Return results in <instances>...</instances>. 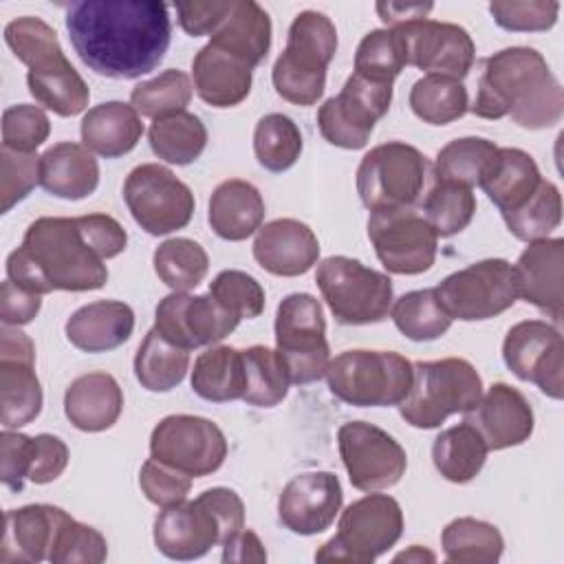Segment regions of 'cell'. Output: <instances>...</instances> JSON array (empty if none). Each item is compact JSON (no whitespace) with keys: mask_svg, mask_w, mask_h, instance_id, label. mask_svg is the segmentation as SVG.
<instances>
[{"mask_svg":"<svg viewBox=\"0 0 564 564\" xmlns=\"http://www.w3.org/2000/svg\"><path fill=\"white\" fill-rule=\"evenodd\" d=\"M126 245V229L108 214L42 216L9 253L7 278L37 295L95 291L108 282L106 260L119 256Z\"/></svg>","mask_w":564,"mask_h":564,"instance_id":"cell-1","label":"cell"},{"mask_svg":"<svg viewBox=\"0 0 564 564\" xmlns=\"http://www.w3.org/2000/svg\"><path fill=\"white\" fill-rule=\"evenodd\" d=\"M79 59L97 75L137 79L152 73L172 40L167 7L156 0H84L66 11Z\"/></svg>","mask_w":564,"mask_h":564,"instance_id":"cell-2","label":"cell"},{"mask_svg":"<svg viewBox=\"0 0 564 564\" xmlns=\"http://www.w3.org/2000/svg\"><path fill=\"white\" fill-rule=\"evenodd\" d=\"M469 110L480 119L511 117L520 128L544 130L564 115V90L542 53L511 46L482 62L478 93Z\"/></svg>","mask_w":564,"mask_h":564,"instance_id":"cell-3","label":"cell"},{"mask_svg":"<svg viewBox=\"0 0 564 564\" xmlns=\"http://www.w3.org/2000/svg\"><path fill=\"white\" fill-rule=\"evenodd\" d=\"M337 53V29L319 11L297 13L289 26L286 46L273 64L275 93L297 106H313L326 88V68Z\"/></svg>","mask_w":564,"mask_h":564,"instance_id":"cell-4","label":"cell"},{"mask_svg":"<svg viewBox=\"0 0 564 564\" xmlns=\"http://www.w3.org/2000/svg\"><path fill=\"white\" fill-rule=\"evenodd\" d=\"M412 368V388L399 403L401 416L412 427H438L449 414L471 410L482 394V379L467 359L416 361Z\"/></svg>","mask_w":564,"mask_h":564,"instance_id":"cell-5","label":"cell"},{"mask_svg":"<svg viewBox=\"0 0 564 564\" xmlns=\"http://www.w3.org/2000/svg\"><path fill=\"white\" fill-rule=\"evenodd\" d=\"M324 377L339 401L357 408H386L408 397L414 368L399 352L359 348L330 359Z\"/></svg>","mask_w":564,"mask_h":564,"instance_id":"cell-6","label":"cell"},{"mask_svg":"<svg viewBox=\"0 0 564 564\" xmlns=\"http://www.w3.org/2000/svg\"><path fill=\"white\" fill-rule=\"evenodd\" d=\"M401 533V505L388 494H368L341 511L337 533L315 551V560L368 564L392 549Z\"/></svg>","mask_w":564,"mask_h":564,"instance_id":"cell-7","label":"cell"},{"mask_svg":"<svg viewBox=\"0 0 564 564\" xmlns=\"http://www.w3.org/2000/svg\"><path fill=\"white\" fill-rule=\"evenodd\" d=\"M315 284L339 324H377L392 308L390 278L348 256L324 258L317 264Z\"/></svg>","mask_w":564,"mask_h":564,"instance_id":"cell-8","label":"cell"},{"mask_svg":"<svg viewBox=\"0 0 564 564\" xmlns=\"http://www.w3.org/2000/svg\"><path fill=\"white\" fill-rule=\"evenodd\" d=\"M275 350L289 372V381L295 386L319 381L326 375L330 348L317 297L311 293H291L278 304Z\"/></svg>","mask_w":564,"mask_h":564,"instance_id":"cell-9","label":"cell"},{"mask_svg":"<svg viewBox=\"0 0 564 564\" xmlns=\"http://www.w3.org/2000/svg\"><path fill=\"white\" fill-rule=\"evenodd\" d=\"M427 159L403 141L375 145L357 167V194L366 209L390 212L412 207L425 185Z\"/></svg>","mask_w":564,"mask_h":564,"instance_id":"cell-10","label":"cell"},{"mask_svg":"<svg viewBox=\"0 0 564 564\" xmlns=\"http://www.w3.org/2000/svg\"><path fill=\"white\" fill-rule=\"evenodd\" d=\"M434 293L452 319L480 322L511 308L518 300L513 264L487 258L447 275Z\"/></svg>","mask_w":564,"mask_h":564,"instance_id":"cell-11","label":"cell"},{"mask_svg":"<svg viewBox=\"0 0 564 564\" xmlns=\"http://www.w3.org/2000/svg\"><path fill=\"white\" fill-rule=\"evenodd\" d=\"M123 200L134 223L150 236L183 229L196 207L192 189L159 163H141L126 176Z\"/></svg>","mask_w":564,"mask_h":564,"instance_id":"cell-12","label":"cell"},{"mask_svg":"<svg viewBox=\"0 0 564 564\" xmlns=\"http://www.w3.org/2000/svg\"><path fill=\"white\" fill-rule=\"evenodd\" d=\"M150 458L203 478L220 469L227 458V438L223 430L194 414H170L161 419L150 434Z\"/></svg>","mask_w":564,"mask_h":564,"instance_id":"cell-13","label":"cell"},{"mask_svg":"<svg viewBox=\"0 0 564 564\" xmlns=\"http://www.w3.org/2000/svg\"><path fill=\"white\" fill-rule=\"evenodd\" d=\"M392 84L375 82L352 73L339 95L326 99L317 110L322 137L344 150H361L375 123L390 110Z\"/></svg>","mask_w":564,"mask_h":564,"instance_id":"cell-14","label":"cell"},{"mask_svg":"<svg viewBox=\"0 0 564 564\" xmlns=\"http://www.w3.org/2000/svg\"><path fill=\"white\" fill-rule=\"evenodd\" d=\"M337 445L350 485L359 491L388 489L405 474V449L386 430L372 423H344L337 430Z\"/></svg>","mask_w":564,"mask_h":564,"instance_id":"cell-15","label":"cell"},{"mask_svg":"<svg viewBox=\"0 0 564 564\" xmlns=\"http://www.w3.org/2000/svg\"><path fill=\"white\" fill-rule=\"evenodd\" d=\"M368 238L383 269L397 275L423 273L436 260L438 236L410 207L372 212L368 218Z\"/></svg>","mask_w":564,"mask_h":564,"instance_id":"cell-16","label":"cell"},{"mask_svg":"<svg viewBox=\"0 0 564 564\" xmlns=\"http://www.w3.org/2000/svg\"><path fill=\"white\" fill-rule=\"evenodd\" d=\"M502 359L518 379L535 383L546 397H564V341L557 326L542 319L518 322L505 335Z\"/></svg>","mask_w":564,"mask_h":564,"instance_id":"cell-17","label":"cell"},{"mask_svg":"<svg viewBox=\"0 0 564 564\" xmlns=\"http://www.w3.org/2000/svg\"><path fill=\"white\" fill-rule=\"evenodd\" d=\"M42 386L35 375V346L18 326L0 333V423L15 430L35 421L42 412Z\"/></svg>","mask_w":564,"mask_h":564,"instance_id":"cell-18","label":"cell"},{"mask_svg":"<svg viewBox=\"0 0 564 564\" xmlns=\"http://www.w3.org/2000/svg\"><path fill=\"white\" fill-rule=\"evenodd\" d=\"M240 319L218 304L212 293L189 295L172 291L154 311V326L167 341L192 350L212 346L236 330Z\"/></svg>","mask_w":564,"mask_h":564,"instance_id":"cell-19","label":"cell"},{"mask_svg":"<svg viewBox=\"0 0 564 564\" xmlns=\"http://www.w3.org/2000/svg\"><path fill=\"white\" fill-rule=\"evenodd\" d=\"M392 29H399L405 37L408 64L425 70L427 75L463 79L474 66V40L454 22L421 18Z\"/></svg>","mask_w":564,"mask_h":564,"instance_id":"cell-20","label":"cell"},{"mask_svg":"<svg viewBox=\"0 0 564 564\" xmlns=\"http://www.w3.org/2000/svg\"><path fill=\"white\" fill-rule=\"evenodd\" d=\"M341 502V482L333 471H304L284 485L278 518L291 533L315 535L335 522Z\"/></svg>","mask_w":564,"mask_h":564,"instance_id":"cell-21","label":"cell"},{"mask_svg":"<svg viewBox=\"0 0 564 564\" xmlns=\"http://www.w3.org/2000/svg\"><path fill=\"white\" fill-rule=\"evenodd\" d=\"M156 549L170 560H196L212 546H223V531L214 511L200 500H181L163 507L152 531Z\"/></svg>","mask_w":564,"mask_h":564,"instance_id":"cell-22","label":"cell"},{"mask_svg":"<svg viewBox=\"0 0 564 564\" xmlns=\"http://www.w3.org/2000/svg\"><path fill=\"white\" fill-rule=\"evenodd\" d=\"M465 423L476 427L487 449H507L522 445L533 434V410L527 397L507 383H494L478 403L463 412Z\"/></svg>","mask_w":564,"mask_h":564,"instance_id":"cell-23","label":"cell"},{"mask_svg":"<svg viewBox=\"0 0 564 564\" xmlns=\"http://www.w3.org/2000/svg\"><path fill=\"white\" fill-rule=\"evenodd\" d=\"M0 478L11 491H22L24 480L53 482L68 465V447L53 434L26 436L4 430L0 434Z\"/></svg>","mask_w":564,"mask_h":564,"instance_id":"cell-24","label":"cell"},{"mask_svg":"<svg viewBox=\"0 0 564 564\" xmlns=\"http://www.w3.org/2000/svg\"><path fill=\"white\" fill-rule=\"evenodd\" d=\"M518 280V297L533 304L555 324L564 313V240L544 238L529 242L513 264Z\"/></svg>","mask_w":564,"mask_h":564,"instance_id":"cell-25","label":"cell"},{"mask_svg":"<svg viewBox=\"0 0 564 564\" xmlns=\"http://www.w3.org/2000/svg\"><path fill=\"white\" fill-rule=\"evenodd\" d=\"M256 262L282 278L304 275L319 258V242L313 229L295 218H275L258 229L253 240Z\"/></svg>","mask_w":564,"mask_h":564,"instance_id":"cell-26","label":"cell"},{"mask_svg":"<svg viewBox=\"0 0 564 564\" xmlns=\"http://www.w3.org/2000/svg\"><path fill=\"white\" fill-rule=\"evenodd\" d=\"M192 77L198 97L214 108H231L251 93L253 68L223 46L207 42L192 59Z\"/></svg>","mask_w":564,"mask_h":564,"instance_id":"cell-27","label":"cell"},{"mask_svg":"<svg viewBox=\"0 0 564 564\" xmlns=\"http://www.w3.org/2000/svg\"><path fill=\"white\" fill-rule=\"evenodd\" d=\"M68 513L53 505H26L4 513V538L0 562L48 560L55 535Z\"/></svg>","mask_w":564,"mask_h":564,"instance_id":"cell-28","label":"cell"},{"mask_svg":"<svg viewBox=\"0 0 564 564\" xmlns=\"http://www.w3.org/2000/svg\"><path fill=\"white\" fill-rule=\"evenodd\" d=\"M68 341L84 352H108L126 344L134 330V311L119 300H97L66 319Z\"/></svg>","mask_w":564,"mask_h":564,"instance_id":"cell-29","label":"cell"},{"mask_svg":"<svg viewBox=\"0 0 564 564\" xmlns=\"http://www.w3.org/2000/svg\"><path fill=\"white\" fill-rule=\"evenodd\" d=\"M123 410V392L108 372H88L70 381L64 394V414L82 432L112 427Z\"/></svg>","mask_w":564,"mask_h":564,"instance_id":"cell-30","label":"cell"},{"mask_svg":"<svg viewBox=\"0 0 564 564\" xmlns=\"http://www.w3.org/2000/svg\"><path fill=\"white\" fill-rule=\"evenodd\" d=\"M40 185L57 198L82 200L99 185V163L84 143H55L40 156Z\"/></svg>","mask_w":564,"mask_h":564,"instance_id":"cell-31","label":"cell"},{"mask_svg":"<svg viewBox=\"0 0 564 564\" xmlns=\"http://www.w3.org/2000/svg\"><path fill=\"white\" fill-rule=\"evenodd\" d=\"M207 220L223 240H247L264 220V200L256 185L242 178L223 181L209 198Z\"/></svg>","mask_w":564,"mask_h":564,"instance_id":"cell-32","label":"cell"},{"mask_svg":"<svg viewBox=\"0 0 564 564\" xmlns=\"http://www.w3.org/2000/svg\"><path fill=\"white\" fill-rule=\"evenodd\" d=\"M82 143L99 156L117 159L141 141V115L123 101H106L90 108L79 126Z\"/></svg>","mask_w":564,"mask_h":564,"instance_id":"cell-33","label":"cell"},{"mask_svg":"<svg viewBox=\"0 0 564 564\" xmlns=\"http://www.w3.org/2000/svg\"><path fill=\"white\" fill-rule=\"evenodd\" d=\"M542 183L538 163L520 148H498L496 161L478 183L487 198L509 214L524 205Z\"/></svg>","mask_w":564,"mask_h":564,"instance_id":"cell-34","label":"cell"},{"mask_svg":"<svg viewBox=\"0 0 564 564\" xmlns=\"http://www.w3.org/2000/svg\"><path fill=\"white\" fill-rule=\"evenodd\" d=\"M209 42L223 46L256 68L267 59L271 48L269 13L253 0H240L234 4L231 13Z\"/></svg>","mask_w":564,"mask_h":564,"instance_id":"cell-35","label":"cell"},{"mask_svg":"<svg viewBox=\"0 0 564 564\" xmlns=\"http://www.w3.org/2000/svg\"><path fill=\"white\" fill-rule=\"evenodd\" d=\"M192 390L214 403L242 399L245 392V364L242 350L231 346H209L194 361Z\"/></svg>","mask_w":564,"mask_h":564,"instance_id":"cell-36","label":"cell"},{"mask_svg":"<svg viewBox=\"0 0 564 564\" xmlns=\"http://www.w3.org/2000/svg\"><path fill=\"white\" fill-rule=\"evenodd\" d=\"M487 445L469 423H458L443 430L432 445V460L436 471L449 482H469L476 478L487 460Z\"/></svg>","mask_w":564,"mask_h":564,"instance_id":"cell-37","label":"cell"},{"mask_svg":"<svg viewBox=\"0 0 564 564\" xmlns=\"http://www.w3.org/2000/svg\"><path fill=\"white\" fill-rule=\"evenodd\" d=\"M189 368V350L167 341L156 328H150L134 355V377L150 392L176 388Z\"/></svg>","mask_w":564,"mask_h":564,"instance_id":"cell-38","label":"cell"},{"mask_svg":"<svg viewBox=\"0 0 564 564\" xmlns=\"http://www.w3.org/2000/svg\"><path fill=\"white\" fill-rule=\"evenodd\" d=\"M152 152L172 165H187L196 161L207 145V128L194 112H174L154 119L148 130Z\"/></svg>","mask_w":564,"mask_h":564,"instance_id":"cell-39","label":"cell"},{"mask_svg":"<svg viewBox=\"0 0 564 564\" xmlns=\"http://www.w3.org/2000/svg\"><path fill=\"white\" fill-rule=\"evenodd\" d=\"M498 145L482 137H463L449 141L438 150L434 161L436 183H452L474 187L482 181L491 163L496 161Z\"/></svg>","mask_w":564,"mask_h":564,"instance_id":"cell-40","label":"cell"},{"mask_svg":"<svg viewBox=\"0 0 564 564\" xmlns=\"http://www.w3.org/2000/svg\"><path fill=\"white\" fill-rule=\"evenodd\" d=\"M441 544L445 560L458 564H494L505 551L498 527L469 516L452 520L441 533Z\"/></svg>","mask_w":564,"mask_h":564,"instance_id":"cell-41","label":"cell"},{"mask_svg":"<svg viewBox=\"0 0 564 564\" xmlns=\"http://www.w3.org/2000/svg\"><path fill=\"white\" fill-rule=\"evenodd\" d=\"M26 86L40 106L59 117H75L84 112L90 99L86 82L68 59L48 70H29Z\"/></svg>","mask_w":564,"mask_h":564,"instance_id":"cell-42","label":"cell"},{"mask_svg":"<svg viewBox=\"0 0 564 564\" xmlns=\"http://www.w3.org/2000/svg\"><path fill=\"white\" fill-rule=\"evenodd\" d=\"M410 108L421 121L430 126H445L469 110V95L460 79L425 75L416 79L410 90Z\"/></svg>","mask_w":564,"mask_h":564,"instance_id":"cell-43","label":"cell"},{"mask_svg":"<svg viewBox=\"0 0 564 564\" xmlns=\"http://www.w3.org/2000/svg\"><path fill=\"white\" fill-rule=\"evenodd\" d=\"M4 42L29 70H48L66 62L57 33L33 15L11 20L4 26Z\"/></svg>","mask_w":564,"mask_h":564,"instance_id":"cell-44","label":"cell"},{"mask_svg":"<svg viewBox=\"0 0 564 564\" xmlns=\"http://www.w3.org/2000/svg\"><path fill=\"white\" fill-rule=\"evenodd\" d=\"M245 392L242 401L256 408H273L289 392V372L278 350L267 346H251L242 350Z\"/></svg>","mask_w":564,"mask_h":564,"instance_id":"cell-45","label":"cell"},{"mask_svg":"<svg viewBox=\"0 0 564 564\" xmlns=\"http://www.w3.org/2000/svg\"><path fill=\"white\" fill-rule=\"evenodd\" d=\"M159 280L172 291L187 293L196 289L209 269L207 251L192 238H170L152 256Z\"/></svg>","mask_w":564,"mask_h":564,"instance_id":"cell-46","label":"cell"},{"mask_svg":"<svg viewBox=\"0 0 564 564\" xmlns=\"http://www.w3.org/2000/svg\"><path fill=\"white\" fill-rule=\"evenodd\" d=\"M394 326L412 341H432L443 337L452 317L441 306L434 289H419L403 293L390 308Z\"/></svg>","mask_w":564,"mask_h":564,"instance_id":"cell-47","label":"cell"},{"mask_svg":"<svg viewBox=\"0 0 564 564\" xmlns=\"http://www.w3.org/2000/svg\"><path fill=\"white\" fill-rule=\"evenodd\" d=\"M253 152L258 163L269 172L293 167L302 154V132L297 123L282 112L264 115L253 130Z\"/></svg>","mask_w":564,"mask_h":564,"instance_id":"cell-48","label":"cell"},{"mask_svg":"<svg viewBox=\"0 0 564 564\" xmlns=\"http://www.w3.org/2000/svg\"><path fill=\"white\" fill-rule=\"evenodd\" d=\"M408 66V46L399 29H375L364 35L355 53V73L375 82H394Z\"/></svg>","mask_w":564,"mask_h":564,"instance_id":"cell-49","label":"cell"},{"mask_svg":"<svg viewBox=\"0 0 564 564\" xmlns=\"http://www.w3.org/2000/svg\"><path fill=\"white\" fill-rule=\"evenodd\" d=\"M502 218L507 223V229L518 240H524V242L544 240L562 223L560 189L551 181L542 178V183L538 185L533 196L518 209L502 214Z\"/></svg>","mask_w":564,"mask_h":564,"instance_id":"cell-50","label":"cell"},{"mask_svg":"<svg viewBox=\"0 0 564 564\" xmlns=\"http://www.w3.org/2000/svg\"><path fill=\"white\" fill-rule=\"evenodd\" d=\"M194 86L189 77L178 68H167L161 75L141 82L130 93V106L150 119H161L174 112H183L189 104Z\"/></svg>","mask_w":564,"mask_h":564,"instance_id":"cell-51","label":"cell"},{"mask_svg":"<svg viewBox=\"0 0 564 564\" xmlns=\"http://www.w3.org/2000/svg\"><path fill=\"white\" fill-rule=\"evenodd\" d=\"M476 214V196L469 187L452 183H434L423 200V218L436 236L449 238L463 231Z\"/></svg>","mask_w":564,"mask_h":564,"instance_id":"cell-52","label":"cell"},{"mask_svg":"<svg viewBox=\"0 0 564 564\" xmlns=\"http://www.w3.org/2000/svg\"><path fill=\"white\" fill-rule=\"evenodd\" d=\"M108 557L106 538L88 527L77 522L73 516L59 527L48 562L53 564H101Z\"/></svg>","mask_w":564,"mask_h":564,"instance_id":"cell-53","label":"cell"},{"mask_svg":"<svg viewBox=\"0 0 564 564\" xmlns=\"http://www.w3.org/2000/svg\"><path fill=\"white\" fill-rule=\"evenodd\" d=\"M209 293L238 319H253L264 311L262 284L253 275L238 269L220 271L209 284Z\"/></svg>","mask_w":564,"mask_h":564,"instance_id":"cell-54","label":"cell"},{"mask_svg":"<svg viewBox=\"0 0 564 564\" xmlns=\"http://www.w3.org/2000/svg\"><path fill=\"white\" fill-rule=\"evenodd\" d=\"M40 183V156L0 148V212L7 214Z\"/></svg>","mask_w":564,"mask_h":564,"instance_id":"cell-55","label":"cell"},{"mask_svg":"<svg viewBox=\"0 0 564 564\" xmlns=\"http://www.w3.org/2000/svg\"><path fill=\"white\" fill-rule=\"evenodd\" d=\"M51 132V121L40 106L18 104L2 112V145L18 152H35Z\"/></svg>","mask_w":564,"mask_h":564,"instance_id":"cell-56","label":"cell"},{"mask_svg":"<svg viewBox=\"0 0 564 564\" xmlns=\"http://www.w3.org/2000/svg\"><path fill=\"white\" fill-rule=\"evenodd\" d=\"M489 13L505 31H549L557 22L560 4L553 0H498L489 4Z\"/></svg>","mask_w":564,"mask_h":564,"instance_id":"cell-57","label":"cell"},{"mask_svg":"<svg viewBox=\"0 0 564 564\" xmlns=\"http://www.w3.org/2000/svg\"><path fill=\"white\" fill-rule=\"evenodd\" d=\"M139 485L145 498L163 509L187 498L192 489V476L148 458L139 471Z\"/></svg>","mask_w":564,"mask_h":564,"instance_id":"cell-58","label":"cell"},{"mask_svg":"<svg viewBox=\"0 0 564 564\" xmlns=\"http://www.w3.org/2000/svg\"><path fill=\"white\" fill-rule=\"evenodd\" d=\"M234 0H207V2H183L176 4L181 29L192 35H214L234 9Z\"/></svg>","mask_w":564,"mask_h":564,"instance_id":"cell-59","label":"cell"},{"mask_svg":"<svg viewBox=\"0 0 564 564\" xmlns=\"http://www.w3.org/2000/svg\"><path fill=\"white\" fill-rule=\"evenodd\" d=\"M198 498L214 511L223 531V544L245 529V502L234 489L212 487L198 494Z\"/></svg>","mask_w":564,"mask_h":564,"instance_id":"cell-60","label":"cell"},{"mask_svg":"<svg viewBox=\"0 0 564 564\" xmlns=\"http://www.w3.org/2000/svg\"><path fill=\"white\" fill-rule=\"evenodd\" d=\"M42 308V295L31 293L9 278L0 286V319L2 326H22L33 322Z\"/></svg>","mask_w":564,"mask_h":564,"instance_id":"cell-61","label":"cell"},{"mask_svg":"<svg viewBox=\"0 0 564 564\" xmlns=\"http://www.w3.org/2000/svg\"><path fill=\"white\" fill-rule=\"evenodd\" d=\"M223 562H267V551L253 531L242 529L223 544Z\"/></svg>","mask_w":564,"mask_h":564,"instance_id":"cell-62","label":"cell"},{"mask_svg":"<svg viewBox=\"0 0 564 564\" xmlns=\"http://www.w3.org/2000/svg\"><path fill=\"white\" fill-rule=\"evenodd\" d=\"M377 13L379 18L392 29L408 24L412 20L427 18V13L434 9V4H423V2H377Z\"/></svg>","mask_w":564,"mask_h":564,"instance_id":"cell-63","label":"cell"},{"mask_svg":"<svg viewBox=\"0 0 564 564\" xmlns=\"http://www.w3.org/2000/svg\"><path fill=\"white\" fill-rule=\"evenodd\" d=\"M434 560H436V555L432 551H425L419 544H414L408 551L394 555V562H434Z\"/></svg>","mask_w":564,"mask_h":564,"instance_id":"cell-64","label":"cell"}]
</instances>
